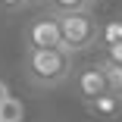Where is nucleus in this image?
Wrapping results in <instances>:
<instances>
[{"instance_id": "1", "label": "nucleus", "mask_w": 122, "mask_h": 122, "mask_svg": "<svg viewBox=\"0 0 122 122\" xmlns=\"http://www.w3.org/2000/svg\"><path fill=\"white\" fill-rule=\"evenodd\" d=\"M72 53L63 47L53 50H25L22 56V75L28 85L41 88V91H53L60 85H66L72 78Z\"/></svg>"}, {"instance_id": "2", "label": "nucleus", "mask_w": 122, "mask_h": 122, "mask_svg": "<svg viewBox=\"0 0 122 122\" xmlns=\"http://www.w3.org/2000/svg\"><path fill=\"white\" fill-rule=\"evenodd\" d=\"M56 19H60L63 50H69L72 56L100 44V25H97V19L91 13H72V16H56Z\"/></svg>"}, {"instance_id": "3", "label": "nucleus", "mask_w": 122, "mask_h": 122, "mask_svg": "<svg viewBox=\"0 0 122 122\" xmlns=\"http://www.w3.org/2000/svg\"><path fill=\"white\" fill-rule=\"evenodd\" d=\"M53 47H63L60 19L50 13L41 19H31L25 25V50H53Z\"/></svg>"}, {"instance_id": "4", "label": "nucleus", "mask_w": 122, "mask_h": 122, "mask_svg": "<svg viewBox=\"0 0 122 122\" xmlns=\"http://www.w3.org/2000/svg\"><path fill=\"white\" fill-rule=\"evenodd\" d=\"M72 91H75V97L88 107L94 100H100V97L107 94V78L97 63H85L78 66L75 72H72Z\"/></svg>"}, {"instance_id": "5", "label": "nucleus", "mask_w": 122, "mask_h": 122, "mask_svg": "<svg viewBox=\"0 0 122 122\" xmlns=\"http://www.w3.org/2000/svg\"><path fill=\"white\" fill-rule=\"evenodd\" d=\"M97 3L94 0H47L50 16H72V13H91Z\"/></svg>"}, {"instance_id": "6", "label": "nucleus", "mask_w": 122, "mask_h": 122, "mask_svg": "<svg viewBox=\"0 0 122 122\" xmlns=\"http://www.w3.org/2000/svg\"><path fill=\"white\" fill-rule=\"evenodd\" d=\"M97 66H100L103 78H107V94H113L116 100H122V66L119 63H110V60H97Z\"/></svg>"}, {"instance_id": "7", "label": "nucleus", "mask_w": 122, "mask_h": 122, "mask_svg": "<svg viewBox=\"0 0 122 122\" xmlns=\"http://www.w3.org/2000/svg\"><path fill=\"white\" fill-rule=\"evenodd\" d=\"M91 116H97V119H113L119 110H122V100H116L113 94H103L100 100H94V103H88L85 107Z\"/></svg>"}, {"instance_id": "8", "label": "nucleus", "mask_w": 122, "mask_h": 122, "mask_svg": "<svg viewBox=\"0 0 122 122\" xmlns=\"http://www.w3.org/2000/svg\"><path fill=\"white\" fill-rule=\"evenodd\" d=\"M22 119H25L22 100H16L13 94L6 97V100H0V122H22Z\"/></svg>"}, {"instance_id": "9", "label": "nucleus", "mask_w": 122, "mask_h": 122, "mask_svg": "<svg viewBox=\"0 0 122 122\" xmlns=\"http://www.w3.org/2000/svg\"><path fill=\"white\" fill-rule=\"evenodd\" d=\"M100 44L110 47V44H122V19H113L107 25H100Z\"/></svg>"}, {"instance_id": "10", "label": "nucleus", "mask_w": 122, "mask_h": 122, "mask_svg": "<svg viewBox=\"0 0 122 122\" xmlns=\"http://www.w3.org/2000/svg\"><path fill=\"white\" fill-rule=\"evenodd\" d=\"M103 60L122 66V44H110V47H103Z\"/></svg>"}, {"instance_id": "11", "label": "nucleus", "mask_w": 122, "mask_h": 122, "mask_svg": "<svg viewBox=\"0 0 122 122\" xmlns=\"http://www.w3.org/2000/svg\"><path fill=\"white\" fill-rule=\"evenodd\" d=\"M0 10L16 13V10H25V6H22V0H0Z\"/></svg>"}, {"instance_id": "12", "label": "nucleus", "mask_w": 122, "mask_h": 122, "mask_svg": "<svg viewBox=\"0 0 122 122\" xmlns=\"http://www.w3.org/2000/svg\"><path fill=\"white\" fill-rule=\"evenodd\" d=\"M25 10H38V6H47V0H22Z\"/></svg>"}, {"instance_id": "13", "label": "nucleus", "mask_w": 122, "mask_h": 122, "mask_svg": "<svg viewBox=\"0 0 122 122\" xmlns=\"http://www.w3.org/2000/svg\"><path fill=\"white\" fill-rule=\"evenodd\" d=\"M94 3H97V0H94Z\"/></svg>"}]
</instances>
